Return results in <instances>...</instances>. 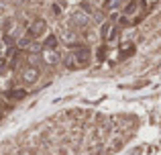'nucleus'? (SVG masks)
<instances>
[{
  "label": "nucleus",
  "instance_id": "nucleus-1",
  "mask_svg": "<svg viewBox=\"0 0 161 155\" xmlns=\"http://www.w3.org/2000/svg\"><path fill=\"white\" fill-rule=\"evenodd\" d=\"M71 55H74L75 68H82V65H88V64H90V49H88V47H80V49H75Z\"/></svg>",
  "mask_w": 161,
  "mask_h": 155
},
{
  "label": "nucleus",
  "instance_id": "nucleus-2",
  "mask_svg": "<svg viewBox=\"0 0 161 155\" xmlns=\"http://www.w3.org/2000/svg\"><path fill=\"white\" fill-rule=\"evenodd\" d=\"M69 20H71V25H74V27H78V29H84L88 23H90L88 14H84V12H74V14L69 16Z\"/></svg>",
  "mask_w": 161,
  "mask_h": 155
},
{
  "label": "nucleus",
  "instance_id": "nucleus-3",
  "mask_svg": "<svg viewBox=\"0 0 161 155\" xmlns=\"http://www.w3.org/2000/svg\"><path fill=\"white\" fill-rule=\"evenodd\" d=\"M37 78H39V68H27L20 74V80H23L25 84H33Z\"/></svg>",
  "mask_w": 161,
  "mask_h": 155
},
{
  "label": "nucleus",
  "instance_id": "nucleus-4",
  "mask_svg": "<svg viewBox=\"0 0 161 155\" xmlns=\"http://www.w3.org/2000/svg\"><path fill=\"white\" fill-rule=\"evenodd\" d=\"M45 29H47V23H45V20H35V23L29 27V31H31L33 37H39V35L45 33Z\"/></svg>",
  "mask_w": 161,
  "mask_h": 155
},
{
  "label": "nucleus",
  "instance_id": "nucleus-5",
  "mask_svg": "<svg viewBox=\"0 0 161 155\" xmlns=\"http://www.w3.org/2000/svg\"><path fill=\"white\" fill-rule=\"evenodd\" d=\"M43 59L47 61V64H51V65H55L59 61V55L55 53V49H45V53H43Z\"/></svg>",
  "mask_w": 161,
  "mask_h": 155
},
{
  "label": "nucleus",
  "instance_id": "nucleus-6",
  "mask_svg": "<svg viewBox=\"0 0 161 155\" xmlns=\"http://www.w3.org/2000/svg\"><path fill=\"white\" fill-rule=\"evenodd\" d=\"M4 96H6V98H12V100H20V98L27 96V92H25V90H8Z\"/></svg>",
  "mask_w": 161,
  "mask_h": 155
},
{
  "label": "nucleus",
  "instance_id": "nucleus-7",
  "mask_svg": "<svg viewBox=\"0 0 161 155\" xmlns=\"http://www.w3.org/2000/svg\"><path fill=\"white\" fill-rule=\"evenodd\" d=\"M16 45H19V49H27V47H31V45H33V35H25V37H20Z\"/></svg>",
  "mask_w": 161,
  "mask_h": 155
},
{
  "label": "nucleus",
  "instance_id": "nucleus-8",
  "mask_svg": "<svg viewBox=\"0 0 161 155\" xmlns=\"http://www.w3.org/2000/svg\"><path fill=\"white\" fill-rule=\"evenodd\" d=\"M120 4V0H104V10H114Z\"/></svg>",
  "mask_w": 161,
  "mask_h": 155
},
{
  "label": "nucleus",
  "instance_id": "nucleus-9",
  "mask_svg": "<svg viewBox=\"0 0 161 155\" xmlns=\"http://www.w3.org/2000/svg\"><path fill=\"white\" fill-rule=\"evenodd\" d=\"M55 47H57V39L53 35H49L47 41H45V49H55Z\"/></svg>",
  "mask_w": 161,
  "mask_h": 155
},
{
  "label": "nucleus",
  "instance_id": "nucleus-10",
  "mask_svg": "<svg viewBox=\"0 0 161 155\" xmlns=\"http://www.w3.org/2000/svg\"><path fill=\"white\" fill-rule=\"evenodd\" d=\"M110 31H112V25H110V23H104L102 25V31H100V33H102V39H108V37H110Z\"/></svg>",
  "mask_w": 161,
  "mask_h": 155
},
{
  "label": "nucleus",
  "instance_id": "nucleus-11",
  "mask_svg": "<svg viewBox=\"0 0 161 155\" xmlns=\"http://www.w3.org/2000/svg\"><path fill=\"white\" fill-rule=\"evenodd\" d=\"M63 64H65L67 68H75V61H74V55H71V53H67V55L63 57Z\"/></svg>",
  "mask_w": 161,
  "mask_h": 155
},
{
  "label": "nucleus",
  "instance_id": "nucleus-12",
  "mask_svg": "<svg viewBox=\"0 0 161 155\" xmlns=\"http://www.w3.org/2000/svg\"><path fill=\"white\" fill-rule=\"evenodd\" d=\"M39 55H31V57H29V64H31V65H35V68H37V65H39Z\"/></svg>",
  "mask_w": 161,
  "mask_h": 155
},
{
  "label": "nucleus",
  "instance_id": "nucleus-13",
  "mask_svg": "<svg viewBox=\"0 0 161 155\" xmlns=\"http://www.w3.org/2000/svg\"><path fill=\"white\" fill-rule=\"evenodd\" d=\"M82 10H86V12H92L90 4H88V2H82Z\"/></svg>",
  "mask_w": 161,
  "mask_h": 155
},
{
  "label": "nucleus",
  "instance_id": "nucleus-14",
  "mask_svg": "<svg viewBox=\"0 0 161 155\" xmlns=\"http://www.w3.org/2000/svg\"><path fill=\"white\" fill-rule=\"evenodd\" d=\"M2 74H6V64H4V61L0 64V76H2Z\"/></svg>",
  "mask_w": 161,
  "mask_h": 155
},
{
  "label": "nucleus",
  "instance_id": "nucleus-15",
  "mask_svg": "<svg viewBox=\"0 0 161 155\" xmlns=\"http://www.w3.org/2000/svg\"><path fill=\"white\" fill-rule=\"evenodd\" d=\"M2 57H4V55H2V51H0V59H2Z\"/></svg>",
  "mask_w": 161,
  "mask_h": 155
},
{
  "label": "nucleus",
  "instance_id": "nucleus-16",
  "mask_svg": "<svg viewBox=\"0 0 161 155\" xmlns=\"http://www.w3.org/2000/svg\"><path fill=\"white\" fill-rule=\"evenodd\" d=\"M0 114H2V112H0Z\"/></svg>",
  "mask_w": 161,
  "mask_h": 155
}]
</instances>
